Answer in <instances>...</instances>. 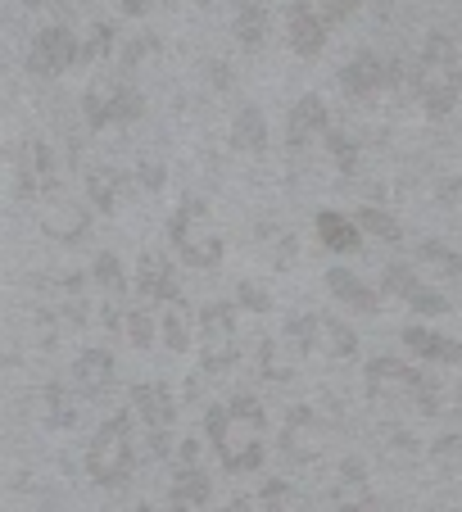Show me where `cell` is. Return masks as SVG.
<instances>
[{"mask_svg":"<svg viewBox=\"0 0 462 512\" xmlns=\"http://www.w3.org/2000/svg\"><path fill=\"white\" fill-rule=\"evenodd\" d=\"M308 5H318V14L327 23H345L358 10V0H308Z\"/></svg>","mask_w":462,"mask_h":512,"instance_id":"cell-27","label":"cell"},{"mask_svg":"<svg viewBox=\"0 0 462 512\" xmlns=\"http://www.w3.org/2000/svg\"><path fill=\"white\" fill-rule=\"evenodd\" d=\"M318 236L331 254H354L358 245H363V227H358L354 218H345V213H336V209L318 213Z\"/></svg>","mask_w":462,"mask_h":512,"instance_id":"cell-15","label":"cell"},{"mask_svg":"<svg viewBox=\"0 0 462 512\" xmlns=\"http://www.w3.org/2000/svg\"><path fill=\"white\" fill-rule=\"evenodd\" d=\"M422 263H431V268H444V272H462V259H453L444 245H435V241H426L422 245Z\"/></svg>","mask_w":462,"mask_h":512,"instance_id":"cell-28","label":"cell"},{"mask_svg":"<svg viewBox=\"0 0 462 512\" xmlns=\"http://www.w3.org/2000/svg\"><path fill=\"white\" fill-rule=\"evenodd\" d=\"M77 55H82V50H77V37L68 28H41L37 41H32L28 68L37 73V78H59Z\"/></svg>","mask_w":462,"mask_h":512,"instance_id":"cell-8","label":"cell"},{"mask_svg":"<svg viewBox=\"0 0 462 512\" xmlns=\"http://www.w3.org/2000/svg\"><path fill=\"white\" fill-rule=\"evenodd\" d=\"M358 227L385 236V241H399V223H390V213H381V209H358Z\"/></svg>","mask_w":462,"mask_h":512,"instance_id":"cell-25","label":"cell"},{"mask_svg":"<svg viewBox=\"0 0 462 512\" xmlns=\"http://www.w3.org/2000/svg\"><path fill=\"white\" fill-rule=\"evenodd\" d=\"M385 286L395 290L404 304H413L417 313H449V300H444L440 290L426 286V281H417L413 268H404V263H390V268H385Z\"/></svg>","mask_w":462,"mask_h":512,"instance_id":"cell-11","label":"cell"},{"mask_svg":"<svg viewBox=\"0 0 462 512\" xmlns=\"http://www.w3.org/2000/svg\"><path fill=\"white\" fill-rule=\"evenodd\" d=\"M327 132V109H322L318 96H304L295 109H290V123H286V136H290V150H304L308 136Z\"/></svg>","mask_w":462,"mask_h":512,"instance_id":"cell-17","label":"cell"},{"mask_svg":"<svg viewBox=\"0 0 462 512\" xmlns=\"http://www.w3.org/2000/svg\"><path fill=\"white\" fill-rule=\"evenodd\" d=\"M46 408H50V422L55 426H73L77 422V408H68L59 390H46Z\"/></svg>","mask_w":462,"mask_h":512,"instance_id":"cell-29","label":"cell"},{"mask_svg":"<svg viewBox=\"0 0 462 512\" xmlns=\"http://www.w3.org/2000/svg\"><path fill=\"white\" fill-rule=\"evenodd\" d=\"M209 472H200L195 463H186L182 472H177V481H173V512H195V508H204V499H209Z\"/></svg>","mask_w":462,"mask_h":512,"instance_id":"cell-20","label":"cell"},{"mask_svg":"<svg viewBox=\"0 0 462 512\" xmlns=\"http://www.w3.org/2000/svg\"><path fill=\"white\" fill-rule=\"evenodd\" d=\"M127 336H132V345H150L154 340V322H150V313H127Z\"/></svg>","mask_w":462,"mask_h":512,"instance_id":"cell-30","label":"cell"},{"mask_svg":"<svg viewBox=\"0 0 462 512\" xmlns=\"http://www.w3.org/2000/svg\"><path fill=\"white\" fill-rule=\"evenodd\" d=\"M96 281L109 290V295H123V290H127V277H123V268H118L114 254H100V259H96Z\"/></svg>","mask_w":462,"mask_h":512,"instance_id":"cell-24","label":"cell"},{"mask_svg":"<svg viewBox=\"0 0 462 512\" xmlns=\"http://www.w3.org/2000/svg\"><path fill=\"white\" fill-rule=\"evenodd\" d=\"M141 295L145 300H173L177 295L173 259H164V254H141Z\"/></svg>","mask_w":462,"mask_h":512,"instance_id":"cell-19","label":"cell"},{"mask_svg":"<svg viewBox=\"0 0 462 512\" xmlns=\"http://www.w3.org/2000/svg\"><path fill=\"white\" fill-rule=\"evenodd\" d=\"M204 431H209V445L227 472H254V467L263 463V431H268V417H263V408L254 404V399L236 395V399H227V404L209 408Z\"/></svg>","mask_w":462,"mask_h":512,"instance_id":"cell-1","label":"cell"},{"mask_svg":"<svg viewBox=\"0 0 462 512\" xmlns=\"http://www.w3.org/2000/svg\"><path fill=\"white\" fill-rule=\"evenodd\" d=\"M136 512H154V508H136Z\"/></svg>","mask_w":462,"mask_h":512,"instance_id":"cell-34","label":"cell"},{"mask_svg":"<svg viewBox=\"0 0 462 512\" xmlns=\"http://www.w3.org/2000/svg\"><path fill=\"white\" fill-rule=\"evenodd\" d=\"M367 390H372L376 399H385V390H395V395H413L417 404H422V413H435V386L431 381H426L422 372H413V368L390 363V358L367 363Z\"/></svg>","mask_w":462,"mask_h":512,"instance_id":"cell-7","label":"cell"},{"mask_svg":"<svg viewBox=\"0 0 462 512\" xmlns=\"http://www.w3.org/2000/svg\"><path fill=\"white\" fill-rule=\"evenodd\" d=\"M19 182H23V195L32 191H46L50 186V155H46V145H23V155H19Z\"/></svg>","mask_w":462,"mask_h":512,"instance_id":"cell-21","label":"cell"},{"mask_svg":"<svg viewBox=\"0 0 462 512\" xmlns=\"http://www.w3.org/2000/svg\"><path fill=\"white\" fill-rule=\"evenodd\" d=\"M395 78L390 68L381 64V59L372 55V50H363V55H354L345 64V73H340V87L349 91V96H372L376 87H385V82Z\"/></svg>","mask_w":462,"mask_h":512,"instance_id":"cell-12","label":"cell"},{"mask_svg":"<svg viewBox=\"0 0 462 512\" xmlns=\"http://www.w3.org/2000/svg\"><path fill=\"white\" fill-rule=\"evenodd\" d=\"M404 345L413 349L422 363H462V345L449 336H440V331H426V327H408L404 331Z\"/></svg>","mask_w":462,"mask_h":512,"instance_id":"cell-14","label":"cell"},{"mask_svg":"<svg viewBox=\"0 0 462 512\" xmlns=\"http://www.w3.org/2000/svg\"><path fill=\"white\" fill-rule=\"evenodd\" d=\"M236 41L245 50H259L268 41V10H263L259 0H245L241 10H236Z\"/></svg>","mask_w":462,"mask_h":512,"instance_id":"cell-22","label":"cell"},{"mask_svg":"<svg viewBox=\"0 0 462 512\" xmlns=\"http://www.w3.org/2000/svg\"><path fill=\"white\" fill-rule=\"evenodd\" d=\"M327 28L331 23L318 14V5H308V0H290L286 10V37H290V50L304 59L322 55V46H327Z\"/></svg>","mask_w":462,"mask_h":512,"instance_id":"cell-9","label":"cell"},{"mask_svg":"<svg viewBox=\"0 0 462 512\" xmlns=\"http://www.w3.org/2000/svg\"><path fill=\"white\" fill-rule=\"evenodd\" d=\"M168 232H173V245L182 250V263H191V268H213V263L222 259V241L209 227V209H204L200 200L177 204Z\"/></svg>","mask_w":462,"mask_h":512,"instance_id":"cell-4","label":"cell"},{"mask_svg":"<svg viewBox=\"0 0 462 512\" xmlns=\"http://www.w3.org/2000/svg\"><path fill=\"white\" fill-rule=\"evenodd\" d=\"M150 10V0H123V14H145Z\"/></svg>","mask_w":462,"mask_h":512,"instance_id":"cell-32","label":"cell"},{"mask_svg":"<svg viewBox=\"0 0 462 512\" xmlns=\"http://www.w3.org/2000/svg\"><path fill=\"white\" fill-rule=\"evenodd\" d=\"M263 499H268V512H286L290 508V503H286V485H281V481L263 485Z\"/></svg>","mask_w":462,"mask_h":512,"instance_id":"cell-31","label":"cell"},{"mask_svg":"<svg viewBox=\"0 0 462 512\" xmlns=\"http://www.w3.org/2000/svg\"><path fill=\"white\" fill-rule=\"evenodd\" d=\"M295 336H299V345H308V349H318V354H354V331L345 327V322H336V318H304L295 327Z\"/></svg>","mask_w":462,"mask_h":512,"instance_id":"cell-10","label":"cell"},{"mask_svg":"<svg viewBox=\"0 0 462 512\" xmlns=\"http://www.w3.org/2000/svg\"><path fill=\"white\" fill-rule=\"evenodd\" d=\"M32 5H46V0H32Z\"/></svg>","mask_w":462,"mask_h":512,"instance_id":"cell-35","label":"cell"},{"mask_svg":"<svg viewBox=\"0 0 462 512\" xmlns=\"http://www.w3.org/2000/svg\"><path fill=\"white\" fill-rule=\"evenodd\" d=\"M231 141L241 145V150H254V155L268 145V123H263V114L254 105L236 114V132H231Z\"/></svg>","mask_w":462,"mask_h":512,"instance_id":"cell-23","label":"cell"},{"mask_svg":"<svg viewBox=\"0 0 462 512\" xmlns=\"http://www.w3.org/2000/svg\"><path fill=\"white\" fill-rule=\"evenodd\" d=\"M168 345L173 349H186V327H191V313L182 309V304H173V309H168Z\"/></svg>","mask_w":462,"mask_h":512,"instance_id":"cell-26","label":"cell"},{"mask_svg":"<svg viewBox=\"0 0 462 512\" xmlns=\"http://www.w3.org/2000/svg\"><path fill=\"white\" fill-rule=\"evenodd\" d=\"M222 512H254V499H231Z\"/></svg>","mask_w":462,"mask_h":512,"instance_id":"cell-33","label":"cell"},{"mask_svg":"<svg viewBox=\"0 0 462 512\" xmlns=\"http://www.w3.org/2000/svg\"><path fill=\"white\" fill-rule=\"evenodd\" d=\"M200 354L209 372H222L236 363V313L227 304H209L200 313Z\"/></svg>","mask_w":462,"mask_h":512,"instance_id":"cell-6","label":"cell"},{"mask_svg":"<svg viewBox=\"0 0 462 512\" xmlns=\"http://www.w3.org/2000/svg\"><path fill=\"white\" fill-rule=\"evenodd\" d=\"M82 109H87L91 127H109V123H127V118L141 114V96H136V87L127 78H100V82H91Z\"/></svg>","mask_w":462,"mask_h":512,"instance_id":"cell-5","label":"cell"},{"mask_svg":"<svg viewBox=\"0 0 462 512\" xmlns=\"http://www.w3.org/2000/svg\"><path fill=\"white\" fill-rule=\"evenodd\" d=\"M87 472L96 485H127L132 476V417L114 413L96 435H91V449H87Z\"/></svg>","mask_w":462,"mask_h":512,"instance_id":"cell-3","label":"cell"},{"mask_svg":"<svg viewBox=\"0 0 462 512\" xmlns=\"http://www.w3.org/2000/svg\"><path fill=\"white\" fill-rule=\"evenodd\" d=\"M417 91H422L426 109L435 118L449 114L453 100L462 91V64H458V46H453L444 32H431L422 46V59H417Z\"/></svg>","mask_w":462,"mask_h":512,"instance_id":"cell-2","label":"cell"},{"mask_svg":"<svg viewBox=\"0 0 462 512\" xmlns=\"http://www.w3.org/2000/svg\"><path fill=\"white\" fill-rule=\"evenodd\" d=\"M109 381H114V363H109V354H100V349H87V354L73 363V390H82L87 399L105 395Z\"/></svg>","mask_w":462,"mask_h":512,"instance_id":"cell-16","label":"cell"},{"mask_svg":"<svg viewBox=\"0 0 462 512\" xmlns=\"http://www.w3.org/2000/svg\"><path fill=\"white\" fill-rule=\"evenodd\" d=\"M132 408L145 417V426H150V431H168V422L177 417V399L168 395V386H159V381L136 386L132 390Z\"/></svg>","mask_w":462,"mask_h":512,"instance_id":"cell-13","label":"cell"},{"mask_svg":"<svg viewBox=\"0 0 462 512\" xmlns=\"http://www.w3.org/2000/svg\"><path fill=\"white\" fill-rule=\"evenodd\" d=\"M327 290L336 295L340 304H349V309H367V313H372L376 304H381V300H376V290L367 286L358 272H349V268H331L327 272Z\"/></svg>","mask_w":462,"mask_h":512,"instance_id":"cell-18","label":"cell"}]
</instances>
